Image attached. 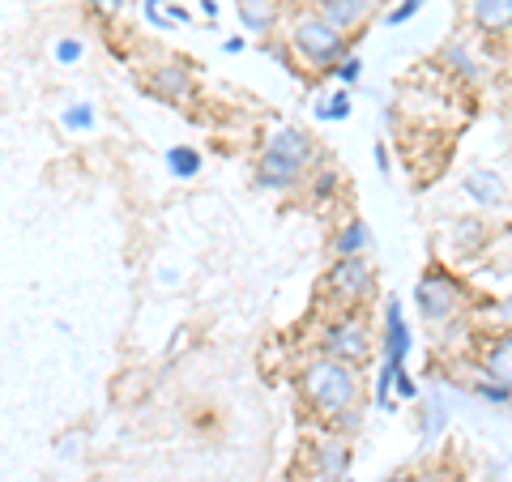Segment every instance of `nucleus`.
<instances>
[{
	"instance_id": "1",
	"label": "nucleus",
	"mask_w": 512,
	"mask_h": 482,
	"mask_svg": "<svg viewBox=\"0 0 512 482\" xmlns=\"http://www.w3.org/2000/svg\"><path fill=\"white\" fill-rule=\"evenodd\" d=\"M299 393L325 423H338L342 414H355L359 406V367H346L338 359L320 355L316 363L303 367Z\"/></svg>"
},
{
	"instance_id": "2",
	"label": "nucleus",
	"mask_w": 512,
	"mask_h": 482,
	"mask_svg": "<svg viewBox=\"0 0 512 482\" xmlns=\"http://www.w3.org/2000/svg\"><path fill=\"white\" fill-rule=\"evenodd\" d=\"M312 158H316V146H312V137L303 133V128H295V124L278 128V133L265 141L261 158H256V188L291 192L303 175H308Z\"/></svg>"
},
{
	"instance_id": "3",
	"label": "nucleus",
	"mask_w": 512,
	"mask_h": 482,
	"mask_svg": "<svg viewBox=\"0 0 512 482\" xmlns=\"http://www.w3.org/2000/svg\"><path fill=\"white\" fill-rule=\"evenodd\" d=\"M291 47L312 64V69H338V64L350 56V39L342 35V30H333L320 13H308V18L295 22Z\"/></svg>"
},
{
	"instance_id": "4",
	"label": "nucleus",
	"mask_w": 512,
	"mask_h": 482,
	"mask_svg": "<svg viewBox=\"0 0 512 482\" xmlns=\"http://www.w3.org/2000/svg\"><path fill=\"white\" fill-rule=\"evenodd\" d=\"M320 355L338 359L346 367H363L372 359V333H367L359 312H346L338 320H329L325 333H320Z\"/></svg>"
},
{
	"instance_id": "5",
	"label": "nucleus",
	"mask_w": 512,
	"mask_h": 482,
	"mask_svg": "<svg viewBox=\"0 0 512 482\" xmlns=\"http://www.w3.org/2000/svg\"><path fill=\"white\" fill-rule=\"evenodd\" d=\"M325 291L342 303V308H359L376 295V269L367 265V256H338L333 269L325 273Z\"/></svg>"
},
{
	"instance_id": "6",
	"label": "nucleus",
	"mask_w": 512,
	"mask_h": 482,
	"mask_svg": "<svg viewBox=\"0 0 512 482\" xmlns=\"http://www.w3.org/2000/svg\"><path fill=\"white\" fill-rule=\"evenodd\" d=\"M457 303H461V291L453 278H444V273H423L419 286H414V308L427 325H448V320L457 316Z\"/></svg>"
},
{
	"instance_id": "7",
	"label": "nucleus",
	"mask_w": 512,
	"mask_h": 482,
	"mask_svg": "<svg viewBox=\"0 0 512 482\" xmlns=\"http://www.w3.org/2000/svg\"><path fill=\"white\" fill-rule=\"evenodd\" d=\"M312 474H316V482H346L350 444L342 436H325L320 444H312Z\"/></svg>"
},
{
	"instance_id": "8",
	"label": "nucleus",
	"mask_w": 512,
	"mask_h": 482,
	"mask_svg": "<svg viewBox=\"0 0 512 482\" xmlns=\"http://www.w3.org/2000/svg\"><path fill=\"white\" fill-rule=\"evenodd\" d=\"M410 346H414V337H410V325H406L402 303L389 299V303H384V363L406 367Z\"/></svg>"
},
{
	"instance_id": "9",
	"label": "nucleus",
	"mask_w": 512,
	"mask_h": 482,
	"mask_svg": "<svg viewBox=\"0 0 512 482\" xmlns=\"http://www.w3.org/2000/svg\"><path fill=\"white\" fill-rule=\"evenodd\" d=\"M316 13L325 18L333 30H355L367 22V13H372V0H316Z\"/></svg>"
},
{
	"instance_id": "10",
	"label": "nucleus",
	"mask_w": 512,
	"mask_h": 482,
	"mask_svg": "<svg viewBox=\"0 0 512 482\" xmlns=\"http://www.w3.org/2000/svg\"><path fill=\"white\" fill-rule=\"evenodd\" d=\"M278 18H282V5H278V0H239V22H244V30H252L256 39L274 35Z\"/></svg>"
},
{
	"instance_id": "11",
	"label": "nucleus",
	"mask_w": 512,
	"mask_h": 482,
	"mask_svg": "<svg viewBox=\"0 0 512 482\" xmlns=\"http://www.w3.org/2000/svg\"><path fill=\"white\" fill-rule=\"evenodd\" d=\"M470 18L483 35H508L512 30V0H474Z\"/></svg>"
},
{
	"instance_id": "12",
	"label": "nucleus",
	"mask_w": 512,
	"mask_h": 482,
	"mask_svg": "<svg viewBox=\"0 0 512 482\" xmlns=\"http://www.w3.org/2000/svg\"><path fill=\"white\" fill-rule=\"evenodd\" d=\"M483 376H491L495 384L512 389V329H504V333L487 346V355H483Z\"/></svg>"
},
{
	"instance_id": "13",
	"label": "nucleus",
	"mask_w": 512,
	"mask_h": 482,
	"mask_svg": "<svg viewBox=\"0 0 512 482\" xmlns=\"http://www.w3.org/2000/svg\"><path fill=\"white\" fill-rule=\"evenodd\" d=\"M150 90L158 94V99H167V103H184V99H192V73H188V69H180V64L154 69Z\"/></svg>"
},
{
	"instance_id": "14",
	"label": "nucleus",
	"mask_w": 512,
	"mask_h": 482,
	"mask_svg": "<svg viewBox=\"0 0 512 482\" xmlns=\"http://www.w3.org/2000/svg\"><path fill=\"white\" fill-rule=\"evenodd\" d=\"M461 188H466V197L478 201L483 210H495V205L504 201V180L495 171H470L466 180H461Z\"/></svg>"
},
{
	"instance_id": "15",
	"label": "nucleus",
	"mask_w": 512,
	"mask_h": 482,
	"mask_svg": "<svg viewBox=\"0 0 512 482\" xmlns=\"http://www.w3.org/2000/svg\"><path fill=\"white\" fill-rule=\"evenodd\" d=\"M367 248H372V231H367V222L350 218L346 227L333 235V256H367Z\"/></svg>"
},
{
	"instance_id": "16",
	"label": "nucleus",
	"mask_w": 512,
	"mask_h": 482,
	"mask_svg": "<svg viewBox=\"0 0 512 482\" xmlns=\"http://www.w3.org/2000/svg\"><path fill=\"white\" fill-rule=\"evenodd\" d=\"M167 171L175 180H192V175H201V154L192 146H171L167 150Z\"/></svg>"
},
{
	"instance_id": "17",
	"label": "nucleus",
	"mask_w": 512,
	"mask_h": 482,
	"mask_svg": "<svg viewBox=\"0 0 512 482\" xmlns=\"http://www.w3.org/2000/svg\"><path fill=\"white\" fill-rule=\"evenodd\" d=\"M402 367H393V363H384L380 367V380H376V406L380 410H397V401H393V380Z\"/></svg>"
},
{
	"instance_id": "18",
	"label": "nucleus",
	"mask_w": 512,
	"mask_h": 482,
	"mask_svg": "<svg viewBox=\"0 0 512 482\" xmlns=\"http://www.w3.org/2000/svg\"><path fill=\"white\" fill-rule=\"evenodd\" d=\"M474 393L483 397V401H491V406H508V401H512V389H504V384H495L491 376L474 380Z\"/></svg>"
},
{
	"instance_id": "19",
	"label": "nucleus",
	"mask_w": 512,
	"mask_h": 482,
	"mask_svg": "<svg viewBox=\"0 0 512 482\" xmlns=\"http://www.w3.org/2000/svg\"><path fill=\"white\" fill-rule=\"evenodd\" d=\"M444 60L453 64V69H461V73H478V69H474V56H470V47H466V43H448V47H444Z\"/></svg>"
},
{
	"instance_id": "20",
	"label": "nucleus",
	"mask_w": 512,
	"mask_h": 482,
	"mask_svg": "<svg viewBox=\"0 0 512 482\" xmlns=\"http://www.w3.org/2000/svg\"><path fill=\"white\" fill-rule=\"evenodd\" d=\"M316 116H320V120H346V116H350V94H333L329 103L316 107Z\"/></svg>"
},
{
	"instance_id": "21",
	"label": "nucleus",
	"mask_w": 512,
	"mask_h": 482,
	"mask_svg": "<svg viewBox=\"0 0 512 482\" xmlns=\"http://www.w3.org/2000/svg\"><path fill=\"white\" fill-rule=\"evenodd\" d=\"M423 5H427V0H402V5H397V9L384 13V22H389V26H402V22H410L414 13L423 9Z\"/></svg>"
},
{
	"instance_id": "22",
	"label": "nucleus",
	"mask_w": 512,
	"mask_h": 482,
	"mask_svg": "<svg viewBox=\"0 0 512 482\" xmlns=\"http://www.w3.org/2000/svg\"><path fill=\"white\" fill-rule=\"evenodd\" d=\"M82 56H86V43H82V39H60V43H56V60H60V64H77Z\"/></svg>"
},
{
	"instance_id": "23",
	"label": "nucleus",
	"mask_w": 512,
	"mask_h": 482,
	"mask_svg": "<svg viewBox=\"0 0 512 482\" xmlns=\"http://www.w3.org/2000/svg\"><path fill=\"white\" fill-rule=\"evenodd\" d=\"M333 73H338V82H342V86H355L359 77H363V60H359V56H346Z\"/></svg>"
},
{
	"instance_id": "24",
	"label": "nucleus",
	"mask_w": 512,
	"mask_h": 482,
	"mask_svg": "<svg viewBox=\"0 0 512 482\" xmlns=\"http://www.w3.org/2000/svg\"><path fill=\"white\" fill-rule=\"evenodd\" d=\"M60 120H64V128H90V124H94V111L77 103V107H69V111H64Z\"/></svg>"
},
{
	"instance_id": "25",
	"label": "nucleus",
	"mask_w": 512,
	"mask_h": 482,
	"mask_svg": "<svg viewBox=\"0 0 512 482\" xmlns=\"http://www.w3.org/2000/svg\"><path fill=\"white\" fill-rule=\"evenodd\" d=\"M397 393H402V397H419V384H414V376L406 372V367H402V372H397Z\"/></svg>"
},
{
	"instance_id": "26",
	"label": "nucleus",
	"mask_w": 512,
	"mask_h": 482,
	"mask_svg": "<svg viewBox=\"0 0 512 482\" xmlns=\"http://www.w3.org/2000/svg\"><path fill=\"white\" fill-rule=\"evenodd\" d=\"M90 5H94V13H103V18H111V13H120V9L128 5V0H90Z\"/></svg>"
},
{
	"instance_id": "27",
	"label": "nucleus",
	"mask_w": 512,
	"mask_h": 482,
	"mask_svg": "<svg viewBox=\"0 0 512 482\" xmlns=\"http://www.w3.org/2000/svg\"><path fill=\"white\" fill-rule=\"evenodd\" d=\"M376 167H380V171H389V154H384V146H376Z\"/></svg>"
},
{
	"instance_id": "28",
	"label": "nucleus",
	"mask_w": 512,
	"mask_h": 482,
	"mask_svg": "<svg viewBox=\"0 0 512 482\" xmlns=\"http://www.w3.org/2000/svg\"><path fill=\"white\" fill-rule=\"evenodd\" d=\"M414 482H453V478H444V474H423V478H414Z\"/></svg>"
},
{
	"instance_id": "29",
	"label": "nucleus",
	"mask_w": 512,
	"mask_h": 482,
	"mask_svg": "<svg viewBox=\"0 0 512 482\" xmlns=\"http://www.w3.org/2000/svg\"><path fill=\"white\" fill-rule=\"evenodd\" d=\"M384 482H414V478H406V474H393V478H384Z\"/></svg>"
},
{
	"instance_id": "30",
	"label": "nucleus",
	"mask_w": 512,
	"mask_h": 482,
	"mask_svg": "<svg viewBox=\"0 0 512 482\" xmlns=\"http://www.w3.org/2000/svg\"><path fill=\"white\" fill-rule=\"evenodd\" d=\"M346 482H350V478H346Z\"/></svg>"
}]
</instances>
